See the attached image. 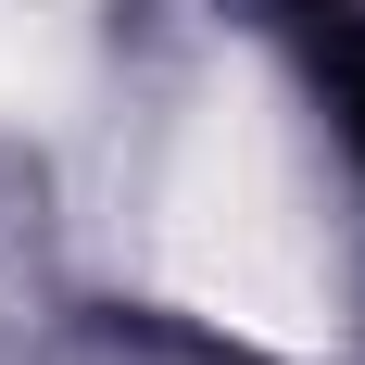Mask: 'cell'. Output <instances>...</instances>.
Listing matches in <instances>:
<instances>
[{"mask_svg": "<svg viewBox=\"0 0 365 365\" xmlns=\"http://www.w3.org/2000/svg\"><path fill=\"white\" fill-rule=\"evenodd\" d=\"M315 51H328L340 101H353V139H365V13H353V0H315Z\"/></svg>", "mask_w": 365, "mask_h": 365, "instance_id": "obj_1", "label": "cell"}]
</instances>
